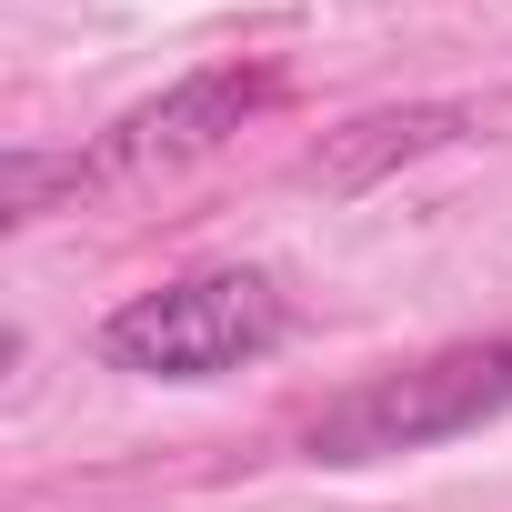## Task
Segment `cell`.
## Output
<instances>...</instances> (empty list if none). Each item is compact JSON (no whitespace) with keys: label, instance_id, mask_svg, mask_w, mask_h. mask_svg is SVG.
Wrapping results in <instances>:
<instances>
[{"label":"cell","instance_id":"cell-3","mask_svg":"<svg viewBox=\"0 0 512 512\" xmlns=\"http://www.w3.org/2000/svg\"><path fill=\"white\" fill-rule=\"evenodd\" d=\"M282 81L251 61V71H191L181 91H161V101H141V111H121L91 151H71V161H41V151H21L11 171H0V201H11V221H31L51 191H111V181H141V171H181V161H201V151H221L251 111H262Z\"/></svg>","mask_w":512,"mask_h":512},{"label":"cell","instance_id":"cell-4","mask_svg":"<svg viewBox=\"0 0 512 512\" xmlns=\"http://www.w3.org/2000/svg\"><path fill=\"white\" fill-rule=\"evenodd\" d=\"M442 141H462V111H382V121H352L322 151V181H372L382 161H412V151H442Z\"/></svg>","mask_w":512,"mask_h":512},{"label":"cell","instance_id":"cell-2","mask_svg":"<svg viewBox=\"0 0 512 512\" xmlns=\"http://www.w3.org/2000/svg\"><path fill=\"white\" fill-rule=\"evenodd\" d=\"M282 332H292V302L272 292V272H181L101 322V362L141 382H221L282 352Z\"/></svg>","mask_w":512,"mask_h":512},{"label":"cell","instance_id":"cell-1","mask_svg":"<svg viewBox=\"0 0 512 512\" xmlns=\"http://www.w3.org/2000/svg\"><path fill=\"white\" fill-rule=\"evenodd\" d=\"M492 412H512V332L452 342L432 362H402V372L352 382L342 402L312 412L302 452L312 462H392V452H432L452 432H482Z\"/></svg>","mask_w":512,"mask_h":512}]
</instances>
